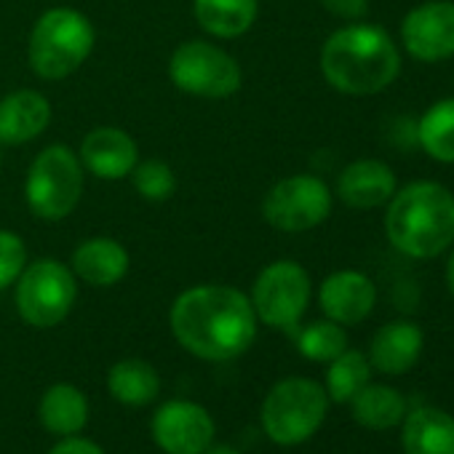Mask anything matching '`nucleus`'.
<instances>
[{
  "label": "nucleus",
  "instance_id": "nucleus-27",
  "mask_svg": "<svg viewBox=\"0 0 454 454\" xmlns=\"http://www.w3.org/2000/svg\"><path fill=\"white\" fill-rule=\"evenodd\" d=\"M131 179H134V190L145 200H150V203H163L176 190V174H174V168L166 160H158V158H150V160L137 163L134 171H131Z\"/></svg>",
  "mask_w": 454,
  "mask_h": 454
},
{
  "label": "nucleus",
  "instance_id": "nucleus-23",
  "mask_svg": "<svg viewBox=\"0 0 454 454\" xmlns=\"http://www.w3.org/2000/svg\"><path fill=\"white\" fill-rule=\"evenodd\" d=\"M417 142L435 163L454 166V97L438 99L422 113L417 123Z\"/></svg>",
  "mask_w": 454,
  "mask_h": 454
},
{
  "label": "nucleus",
  "instance_id": "nucleus-2",
  "mask_svg": "<svg viewBox=\"0 0 454 454\" xmlns=\"http://www.w3.org/2000/svg\"><path fill=\"white\" fill-rule=\"evenodd\" d=\"M324 81L345 97H374L401 75V51L387 30L350 22L334 30L321 49Z\"/></svg>",
  "mask_w": 454,
  "mask_h": 454
},
{
  "label": "nucleus",
  "instance_id": "nucleus-17",
  "mask_svg": "<svg viewBox=\"0 0 454 454\" xmlns=\"http://www.w3.org/2000/svg\"><path fill=\"white\" fill-rule=\"evenodd\" d=\"M129 268H131V257L126 247L105 236L83 241L73 252V262H70V270L75 273V278L99 289L115 286L118 281H123Z\"/></svg>",
  "mask_w": 454,
  "mask_h": 454
},
{
  "label": "nucleus",
  "instance_id": "nucleus-6",
  "mask_svg": "<svg viewBox=\"0 0 454 454\" xmlns=\"http://www.w3.org/2000/svg\"><path fill=\"white\" fill-rule=\"evenodd\" d=\"M329 395L324 385L289 377L270 387L262 401V427L268 438L278 446H297L305 443L326 419Z\"/></svg>",
  "mask_w": 454,
  "mask_h": 454
},
{
  "label": "nucleus",
  "instance_id": "nucleus-24",
  "mask_svg": "<svg viewBox=\"0 0 454 454\" xmlns=\"http://www.w3.org/2000/svg\"><path fill=\"white\" fill-rule=\"evenodd\" d=\"M353 417L358 425L369 427V430H387L395 427L398 422H403L406 417V401L398 390L387 387V385H366L361 387L353 401Z\"/></svg>",
  "mask_w": 454,
  "mask_h": 454
},
{
  "label": "nucleus",
  "instance_id": "nucleus-5",
  "mask_svg": "<svg viewBox=\"0 0 454 454\" xmlns=\"http://www.w3.org/2000/svg\"><path fill=\"white\" fill-rule=\"evenodd\" d=\"M83 163L67 145L43 147L25 179V200L38 219L59 222L75 211L83 195Z\"/></svg>",
  "mask_w": 454,
  "mask_h": 454
},
{
  "label": "nucleus",
  "instance_id": "nucleus-9",
  "mask_svg": "<svg viewBox=\"0 0 454 454\" xmlns=\"http://www.w3.org/2000/svg\"><path fill=\"white\" fill-rule=\"evenodd\" d=\"M334 195L316 174L278 179L262 198V216L278 233H308L332 214Z\"/></svg>",
  "mask_w": 454,
  "mask_h": 454
},
{
  "label": "nucleus",
  "instance_id": "nucleus-20",
  "mask_svg": "<svg viewBox=\"0 0 454 454\" xmlns=\"http://www.w3.org/2000/svg\"><path fill=\"white\" fill-rule=\"evenodd\" d=\"M403 451L406 454H454V417L422 406L403 417Z\"/></svg>",
  "mask_w": 454,
  "mask_h": 454
},
{
  "label": "nucleus",
  "instance_id": "nucleus-13",
  "mask_svg": "<svg viewBox=\"0 0 454 454\" xmlns=\"http://www.w3.org/2000/svg\"><path fill=\"white\" fill-rule=\"evenodd\" d=\"M318 305L329 321L340 326H356L372 316L377 305V286L361 270H337L324 278L318 289Z\"/></svg>",
  "mask_w": 454,
  "mask_h": 454
},
{
  "label": "nucleus",
  "instance_id": "nucleus-22",
  "mask_svg": "<svg viewBox=\"0 0 454 454\" xmlns=\"http://www.w3.org/2000/svg\"><path fill=\"white\" fill-rule=\"evenodd\" d=\"M107 390L123 406H147L160 393L158 372L142 358H123L107 372Z\"/></svg>",
  "mask_w": 454,
  "mask_h": 454
},
{
  "label": "nucleus",
  "instance_id": "nucleus-4",
  "mask_svg": "<svg viewBox=\"0 0 454 454\" xmlns=\"http://www.w3.org/2000/svg\"><path fill=\"white\" fill-rule=\"evenodd\" d=\"M94 41L97 33L86 14L65 6L49 9L38 17L30 33V67L43 81H65L91 57Z\"/></svg>",
  "mask_w": 454,
  "mask_h": 454
},
{
  "label": "nucleus",
  "instance_id": "nucleus-19",
  "mask_svg": "<svg viewBox=\"0 0 454 454\" xmlns=\"http://www.w3.org/2000/svg\"><path fill=\"white\" fill-rule=\"evenodd\" d=\"M192 17L203 33L219 41H233L254 27L260 0H192Z\"/></svg>",
  "mask_w": 454,
  "mask_h": 454
},
{
  "label": "nucleus",
  "instance_id": "nucleus-28",
  "mask_svg": "<svg viewBox=\"0 0 454 454\" xmlns=\"http://www.w3.org/2000/svg\"><path fill=\"white\" fill-rule=\"evenodd\" d=\"M27 268V247L14 231H0V289L17 284Z\"/></svg>",
  "mask_w": 454,
  "mask_h": 454
},
{
  "label": "nucleus",
  "instance_id": "nucleus-26",
  "mask_svg": "<svg viewBox=\"0 0 454 454\" xmlns=\"http://www.w3.org/2000/svg\"><path fill=\"white\" fill-rule=\"evenodd\" d=\"M297 348L305 358L318 361V364H329L334 361L342 350H348V334L345 326L334 324V321H316L305 329L297 332Z\"/></svg>",
  "mask_w": 454,
  "mask_h": 454
},
{
  "label": "nucleus",
  "instance_id": "nucleus-25",
  "mask_svg": "<svg viewBox=\"0 0 454 454\" xmlns=\"http://www.w3.org/2000/svg\"><path fill=\"white\" fill-rule=\"evenodd\" d=\"M372 364L361 350H342L334 361H329L326 372V395L334 403H350L353 395L369 385Z\"/></svg>",
  "mask_w": 454,
  "mask_h": 454
},
{
  "label": "nucleus",
  "instance_id": "nucleus-29",
  "mask_svg": "<svg viewBox=\"0 0 454 454\" xmlns=\"http://www.w3.org/2000/svg\"><path fill=\"white\" fill-rule=\"evenodd\" d=\"M318 4L337 20L361 22L369 12V0H318Z\"/></svg>",
  "mask_w": 454,
  "mask_h": 454
},
{
  "label": "nucleus",
  "instance_id": "nucleus-16",
  "mask_svg": "<svg viewBox=\"0 0 454 454\" xmlns=\"http://www.w3.org/2000/svg\"><path fill=\"white\" fill-rule=\"evenodd\" d=\"M51 123V102L46 94L20 89L0 99V145L17 147L38 139Z\"/></svg>",
  "mask_w": 454,
  "mask_h": 454
},
{
  "label": "nucleus",
  "instance_id": "nucleus-31",
  "mask_svg": "<svg viewBox=\"0 0 454 454\" xmlns=\"http://www.w3.org/2000/svg\"><path fill=\"white\" fill-rule=\"evenodd\" d=\"M446 289H449V294L454 297V249H451V254H449V260H446Z\"/></svg>",
  "mask_w": 454,
  "mask_h": 454
},
{
  "label": "nucleus",
  "instance_id": "nucleus-3",
  "mask_svg": "<svg viewBox=\"0 0 454 454\" xmlns=\"http://www.w3.org/2000/svg\"><path fill=\"white\" fill-rule=\"evenodd\" d=\"M385 236L409 260H435L454 247V192L433 179L398 187L387 200Z\"/></svg>",
  "mask_w": 454,
  "mask_h": 454
},
{
  "label": "nucleus",
  "instance_id": "nucleus-7",
  "mask_svg": "<svg viewBox=\"0 0 454 454\" xmlns=\"http://www.w3.org/2000/svg\"><path fill=\"white\" fill-rule=\"evenodd\" d=\"M78 300L75 273L59 260H35L17 278V313L35 329L59 326Z\"/></svg>",
  "mask_w": 454,
  "mask_h": 454
},
{
  "label": "nucleus",
  "instance_id": "nucleus-15",
  "mask_svg": "<svg viewBox=\"0 0 454 454\" xmlns=\"http://www.w3.org/2000/svg\"><path fill=\"white\" fill-rule=\"evenodd\" d=\"M395 190H398L395 171L377 158L353 160L337 176V198L358 211L387 206Z\"/></svg>",
  "mask_w": 454,
  "mask_h": 454
},
{
  "label": "nucleus",
  "instance_id": "nucleus-1",
  "mask_svg": "<svg viewBox=\"0 0 454 454\" xmlns=\"http://www.w3.org/2000/svg\"><path fill=\"white\" fill-rule=\"evenodd\" d=\"M257 313L236 286L203 284L182 292L168 313L176 342L203 361H233L257 340Z\"/></svg>",
  "mask_w": 454,
  "mask_h": 454
},
{
  "label": "nucleus",
  "instance_id": "nucleus-11",
  "mask_svg": "<svg viewBox=\"0 0 454 454\" xmlns=\"http://www.w3.org/2000/svg\"><path fill=\"white\" fill-rule=\"evenodd\" d=\"M403 51L425 65L454 57V0H425L401 22Z\"/></svg>",
  "mask_w": 454,
  "mask_h": 454
},
{
  "label": "nucleus",
  "instance_id": "nucleus-14",
  "mask_svg": "<svg viewBox=\"0 0 454 454\" xmlns=\"http://www.w3.org/2000/svg\"><path fill=\"white\" fill-rule=\"evenodd\" d=\"M78 158L83 163V171H89L91 176L118 182L131 176L134 166L139 163V147L123 129L97 126L83 137Z\"/></svg>",
  "mask_w": 454,
  "mask_h": 454
},
{
  "label": "nucleus",
  "instance_id": "nucleus-32",
  "mask_svg": "<svg viewBox=\"0 0 454 454\" xmlns=\"http://www.w3.org/2000/svg\"><path fill=\"white\" fill-rule=\"evenodd\" d=\"M203 454H239V451H233L231 446H208Z\"/></svg>",
  "mask_w": 454,
  "mask_h": 454
},
{
  "label": "nucleus",
  "instance_id": "nucleus-10",
  "mask_svg": "<svg viewBox=\"0 0 454 454\" xmlns=\"http://www.w3.org/2000/svg\"><path fill=\"white\" fill-rule=\"evenodd\" d=\"M313 284L308 270L294 260L270 262L252 286V308L257 321L270 329L294 332L310 305Z\"/></svg>",
  "mask_w": 454,
  "mask_h": 454
},
{
  "label": "nucleus",
  "instance_id": "nucleus-30",
  "mask_svg": "<svg viewBox=\"0 0 454 454\" xmlns=\"http://www.w3.org/2000/svg\"><path fill=\"white\" fill-rule=\"evenodd\" d=\"M49 454H105L99 443L81 438V435H67L65 441H59Z\"/></svg>",
  "mask_w": 454,
  "mask_h": 454
},
{
  "label": "nucleus",
  "instance_id": "nucleus-8",
  "mask_svg": "<svg viewBox=\"0 0 454 454\" xmlns=\"http://www.w3.org/2000/svg\"><path fill=\"white\" fill-rule=\"evenodd\" d=\"M171 83L198 99H227L241 91L244 70L233 54L208 43L187 41L174 49L168 59Z\"/></svg>",
  "mask_w": 454,
  "mask_h": 454
},
{
  "label": "nucleus",
  "instance_id": "nucleus-33",
  "mask_svg": "<svg viewBox=\"0 0 454 454\" xmlns=\"http://www.w3.org/2000/svg\"><path fill=\"white\" fill-rule=\"evenodd\" d=\"M0 160H4V153H0Z\"/></svg>",
  "mask_w": 454,
  "mask_h": 454
},
{
  "label": "nucleus",
  "instance_id": "nucleus-21",
  "mask_svg": "<svg viewBox=\"0 0 454 454\" xmlns=\"http://www.w3.org/2000/svg\"><path fill=\"white\" fill-rule=\"evenodd\" d=\"M38 419L54 435H78L89 422V401L75 385H51L38 403Z\"/></svg>",
  "mask_w": 454,
  "mask_h": 454
},
{
  "label": "nucleus",
  "instance_id": "nucleus-12",
  "mask_svg": "<svg viewBox=\"0 0 454 454\" xmlns=\"http://www.w3.org/2000/svg\"><path fill=\"white\" fill-rule=\"evenodd\" d=\"M153 438L166 454H203L214 443L211 414L192 401H166L153 417Z\"/></svg>",
  "mask_w": 454,
  "mask_h": 454
},
{
  "label": "nucleus",
  "instance_id": "nucleus-18",
  "mask_svg": "<svg viewBox=\"0 0 454 454\" xmlns=\"http://www.w3.org/2000/svg\"><path fill=\"white\" fill-rule=\"evenodd\" d=\"M422 329L411 321H390L385 324L369 345V364L382 374H403L422 356Z\"/></svg>",
  "mask_w": 454,
  "mask_h": 454
}]
</instances>
